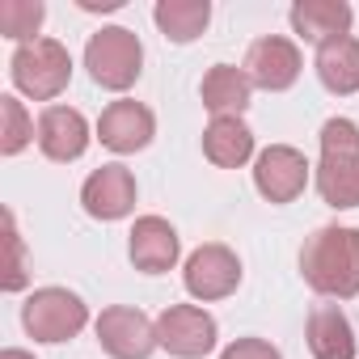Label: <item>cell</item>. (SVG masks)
<instances>
[{"mask_svg": "<svg viewBox=\"0 0 359 359\" xmlns=\"http://www.w3.org/2000/svg\"><path fill=\"white\" fill-rule=\"evenodd\" d=\"M300 275L325 300H351V296H359V229L325 224L313 237H304Z\"/></svg>", "mask_w": 359, "mask_h": 359, "instance_id": "1", "label": "cell"}, {"mask_svg": "<svg viewBox=\"0 0 359 359\" xmlns=\"http://www.w3.org/2000/svg\"><path fill=\"white\" fill-rule=\"evenodd\" d=\"M317 195L334 212L359 208V123L330 118L321 127V161H317Z\"/></svg>", "mask_w": 359, "mask_h": 359, "instance_id": "2", "label": "cell"}, {"mask_svg": "<svg viewBox=\"0 0 359 359\" xmlns=\"http://www.w3.org/2000/svg\"><path fill=\"white\" fill-rule=\"evenodd\" d=\"M9 76L13 85L34 97V102H51L68 89L72 81V55L60 39H34V43H22L9 60Z\"/></svg>", "mask_w": 359, "mask_h": 359, "instance_id": "3", "label": "cell"}, {"mask_svg": "<svg viewBox=\"0 0 359 359\" xmlns=\"http://www.w3.org/2000/svg\"><path fill=\"white\" fill-rule=\"evenodd\" d=\"M85 68H89V76L102 89L123 93L144 72V47H140V39L127 26H102L85 43Z\"/></svg>", "mask_w": 359, "mask_h": 359, "instance_id": "4", "label": "cell"}, {"mask_svg": "<svg viewBox=\"0 0 359 359\" xmlns=\"http://www.w3.org/2000/svg\"><path fill=\"white\" fill-rule=\"evenodd\" d=\"M22 325L34 342H68L89 325V304L68 287H39L22 304Z\"/></svg>", "mask_w": 359, "mask_h": 359, "instance_id": "5", "label": "cell"}, {"mask_svg": "<svg viewBox=\"0 0 359 359\" xmlns=\"http://www.w3.org/2000/svg\"><path fill=\"white\" fill-rule=\"evenodd\" d=\"M156 338L161 346L173 355V359H203L216 351V338H220V325L208 309L199 304H169L161 317H156Z\"/></svg>", "mask_w": 359, "mask_h": 359, "instance_id": "6", "label": "cell"}, {"mask_svg": "<svg viewBox=\"0 0 359 359\" xmlns=\"http://www.w3.org/2000/svg\"><path fill=\"white\" fill-rule=\"evenodd\" d=\"M309 161L292 144H271L254 161V187L266 203H296L309 187Z\"/></svg>", "mask_w": 359, "mask_h": 359, "instance_id": "7", "label": "cell"}, {"mask_svg": "<svg viewBox=\"0 0 359 359\" xmlns=\"http://www.w3.org/2000/svg\"><path fill=\"white\" fill-rule=\"evenodd\" d=\"M182 283L195 300L212 304V300H224L241 287V258L220 245V241H208L199 245L191 258H187V271H182Z\"/></svg>", "mask_w": 359, "mask_h": 359, "instance_id": "8", "label": "cell"}, {"mask_svg": "<svg viewBox=\"0 0 359 359\" xmlns=\"http://www.w3.org/2000/svg\"><path fill=\"white\" fill-rule=\"evenodd\" d=\"M245 76L254 89H266V93H283L300 81V47L283 34H266V39H254L250 51H245Z\"/></svg>", "mask_w": 359, "mask_h": 359, "instance_id": "9", "label": "cell"}, {"mask_svg": "<svg viewBox=\"0 0 359 359\" xmlns=\"http://www.w3.org/2000/svg\"><path fill=\"white\" fill-rule=\"evenodd\" d=\"M97 342H102V351L110 359H148L161 346L156 321H148V313L127 309V304L102 309V317H97Z\"/></svg>", "mask_w": 359, "mask_h": 359, "instance_id": "10", "label": "cell"}, {"mask_svg": "<svg viewBox=\"0 0 359 359\" xmlns=\"http://www.w3.org/2000/svg\"><path fill=\"white\" fill-rule=\"evenodd\" d=\"M152 135H156L152 110H148L144 102H131V97L110 102V106L102 110V118H97V140H102L110 152H118V156L148 148Z\"/></svg>", "mask_w": 359, "mask_h": 359, "instance_id": "11", "label": "cell"}, {"mask_svg": "<svg viewBox=\"0 0 359 359\" xmlns=\"http://www.w3.org/2000/svg\"><path fill=\"white\" fill-rule=\"evenodd\" d=\"M81 208L93 220H123L135 208V177L127 165H102L85 177L81 187Z\"/></svg>", "mask_w": 359, "mask_h": 359, "instance_id": "12", "label": "cell"}, {"mask_svg": "<svg viewBox=\"0 0 359 359\" xmlns=\"http://www.w3.org/2000/svg\"><path fill=\"white\" fill-rule=\"evenodd\" d=\"M127 254L135 262V271L144 275H165L177 266V254H182V241H177V229L165 216H140L131 224V241Z\"/></svg>", "mask_w": 359, "mask_h": 359, "instance_id": "13", "label": "cell"}, {"mask_svg": "<svg viewBox=\"0 0 359 359\" xmlns=\"http://www.w3.org/2000/svg\"><path fill=\"white\" fill-rule=\"evenodd\" d=\"M34 140H39V152L47 161L68 165V161H81L85 156V148H89V123L72 106H47L39 114V135Z\"/></svg>", "mask_w": 359, "mask_h": 359, "instance_id": "14", "label": "cell"}, {"mask_svg": "<svg viewBox=\"0 0 359 359\" xmlns=\"http://www.w3.org/2000/svg\"><path fill=\"white\" fill-rule=\"evenodd\" d=\"M287 18H292V30L304 43H313V47H325L334 39H346L351 34V22H355V13H351L346 0H296Z\"/></svg>", "mask_w": 359, "mask_h": 359, "instance_id": "15", "label": "cell"}, {"mask_svg": "<svg viewBox=\"0 0 359 359\" xmlns=\"http://www.w3.org/2000/svg\"><path fill=\"white\" fill-rule=\"evenodd\" d=\"M304 338L313 359H355V330L338 304H313L304 321Z\"/></svg>", "mask_w": 359, "mask_h": 359, "instance_id": "16", "label": "cell"}, {"mask_svg": "<svg viewBox=\"0 0 359 359\" xmlns=\"http://www.w3.org/2000/svg\"><path fill=\"white\" fill-rule=\"evenodd\" d=\"M250 93H254V85H250L245 68H233V64L208 68V76L199 85V97L212 110V118H241V110L250 106Z\"/></svg>", "mask_w": 359, "mask_h": 359, "instance_id": "17", "label": "cell"}, {"mask_svg": "<svg viewBox=\"0 0 359 359\" xmlns=\"http://www.w3.org/2000/svg\"><path fill=\"white\" fill-rule=\"evenodd\" d=\"M317 81L338 93V97H351L359 93V39H334L325 47H317Z\"/></svg>", "mask_w": 359, "mask_h": 359, "instance_id": "18", "label": "cell"}, {"mask_svg": "<svg viewBox=\"0 0 359 359\" xmlns=\"http://www.w3.org/2000/svg\"><path fill=\"white\" fill-rule=\"evenodd\" d=\"M203 156L216 169H241L254 156V131L241 118H212L203 131Z\"/></svg>", "mask_w": 359, "mask_h": 359, "instance_id": "19", "label": "cell"}, {"mask_svg": "<svg viewBox=\"0 0 359 359\" xmlns=\"http://www.w3.org/2000/svg\"><path fill=\"white\" fill-rule=\"evenodd\" d=\"M152 22L169 43H195L212 22V5L208 0H161L152 9Z\"/></svg>", "mask_w": 359, "mask_h": 359, "instance_id": "20", "label": "cell"}, {"mask_svg": "<svg viewBox=\"0 0 359 359\" xmlns=\"http://www.w3.org/2000/svg\"><path fill=\"white\" fill-rule=\"evenodd\" d=\"M34 135H39V123L26 114V106L13 93H5V97H0V152L18 156Z\"/></svg>", "mask_w": 359, "mask_h": 359, "instance_id": "21", "label": "cell"}, {"mask_svg": "<svg viewBox=\"0 0 359 359\" xmlns=\"http://www.w3.org/2000/svg\"><path fill=\"white\" fill-rule=\"evenodd\" d=\"M43 18H47L43 0H5L0 5V34L13 39L18 47L34 43V34L43 30Z\"/></svg>", "mask_w": 359, "mask_h": 359, "instance_id": "22", "label": "cell"}, {"mask_svg": "<svg viewBox=\"0 0 359 359\" xmlns=\"http://www.w3.org/2000/svg\"><path fill=\"white\" fill-rule=\"evenodd\" d=\"M5 245H9L5 292H22V287H26V250H22V237H18V220H13V212H5Z\"/></svg>", "mask_w": 359, "mask_h": 359, "instance_id": "23", "label": "cell"}, {"mask_svg": "<svg viewBox=\"0 0 359 359\" xmlns=\"http://www.w3.org/2000/svg\"><path fill=\"white\" fill-rule=\"evenodd\" d=\"M220 359H283V355L266 338H237V342H229L220 351Z\"/></svg>", "mask_w": 359, "mask_h": 359, "instance_id": "24", "label": "cell"}, {"mask_svg": "<svg viewBox=\"0 0 359 359\" xmlns=\"http://www.w3.org/2000/svg\"><path fill=\"white\" fill-rule=\"evenodd\" d=\"M123 0H81V9H102V13H114Z\"/></svg>", "mask_w": 359, "mask_h": 359, "instance_id": "25", "label": "cell"}, {"mask_svg": "<svg viewBox=\"0 0 359 359\" xmlns=\"http://www.w3.org/2000/svg\"><path fill=\"white\" fill-rule=\"evenodd\" d=\"M0 359H34V355L22 351V346H9V351H0Z\"/></svg>", "mask_w": 359, "mask_h": 359, "instance_id": "26", "label": "cell"}]
</instances>
